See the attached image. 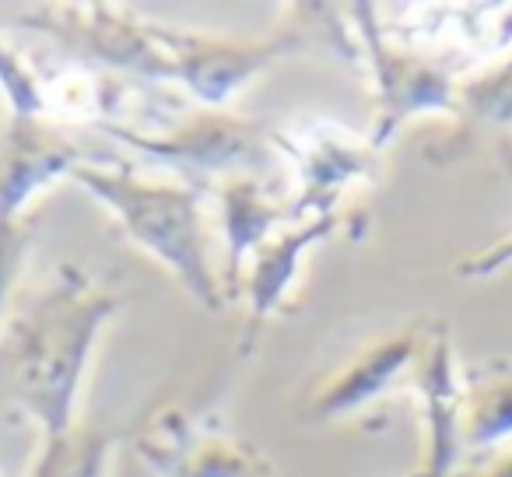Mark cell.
<instances>
[{"label":"cell","mask_w":512,"mask_h":477,"mask_svg":"<svg viewBox=\"0 0 512 477\" xmlns=\"http://www.w3.org/2000/svg\"><path fill=\"white\" fill-rule=\"evenodd\" d=\"M120 302L99 292L74 267H60L57 281L18 323L15 337V404L43 432V442L74 432L81 386L106 323Z\"/></svg>","instance_id":"6da1fadb"},{"label":"cell","mask_w":512,"mask_h":477,"mask_svg":"<svg viewBox=\"0 0 512 477\" xmlns=\"http://www.w3.org/2000/svg\"><path fill=\"white\" fill-rule=\"evenodd\" d=\"M71 179L102 207H109L130 243L158 260L190 292L193 302L211 313L225 306V285L207 260L200 190L186 186L183 179L158 183V179H141L127 165L99 162H81Z\"/></svg>","instance_id":"7a4b0ae2"},{"label":"cell","mask_w":512,"mask_h":477,"mask_svg":"<svg viewBox=\"0 0 512 477\" xmlns=\"http://www.w3.org/2000/svg\"><path fill=\"white\" fill-rule=\"evenodd\" d=\"M99 130H106L123 148L169 165L193 190H214L232 176H256L278 158L264 123L225 116L218 109L193 116H151L144 127L116 120Z\"/></svg>","instance_id":"3957f363"},{"label":"cell","mask_w":512,"mask_h":477,"mask_svg":"<svg viewBox=\"0 0 512 477\" xmlns=\"http://www.w3.org/2000/svg\"><path fill=\"white\" fill-rule=\"evenodd\" d=\"M355 11L358 36L348 43V57L362 60L376 88V120H372V148L383 151L400 134L407 120L425 113L456 116V81L446 67L411 50H397L383 25L372 18V8Z\"/></svg>","instance_id":"277c9868"},{"label":"cell","mask_w":512,"mask_h":477,"mask_svg":"<svg viewBox=\"0 0 512 477\" xmlns=\"http://www.w3.org/2000/svg\"><path fill=\"white\" fill-rule=\"evenodd\" d=\"M271 144L278 158L295 169L299 193L288 207L292 221L337 214V200L348 186L376 183L379 176V148L330 120H302L288 130H271Z\"/></svg>","instance_id":"5b68a950"},{"label":"cell","mask_w":512,"mask_h":477,"mask_svg":"<svg viewBox=\"0 0 512 477\" xmlns=\"http://www.w3.org/2000/svg\"><path fill=\"white\" fill-rule=\"evenodd\" d=\"M134 449L155 477H278L253 442L232 435L214 418L186 411H155L134 435Z\"/></svg>","instance_id":"8992f818"},{"label":"cell","mask_w":512,"mask_h":477,"mask_svg":"<svg viewBox=\"0 0 512 477\" xmlns=\"http://www.w3.org/2000/svg\"><path fill=\"white\" fill-rule=\"evenodd\" d=\"M407 383L414 386L425 411V432H428V456L421 477H449L460 456V414H463V393L467 379L456 372L453 362V341L442 323H428L421 348L407 369Z\"/></svg>","instance_id":"52a82bcc"},{"label":"cell","mask_w":512,"mask_h":477,"mask_svg":"<svg viewBox=\"0 0 512 477\" xmlns=\"http://www.w3.org/2000/svg\"><path fill=\"white\" fill-rule=\"evenodd\" d=\"M337 228H341V214L295 221L292 228H278L267 243H260L249 253V260L242 264V274H246V306H249L246 327H242V344H239L242 355L249 351L253 337L260 334V327L285 309V299L292 295L295 281H299L306 253L316 243H323L330 232H337Z\"/></svg>","instance_id":"ba28073f"},{"label":"cell","mask_w":512,"mask_h":477,"mask_svg":"<svg viewBox=\"0 0 512 477\" xmlns=\"http://www.w3.org/2000/svg\"><path fill=\"white\" fill-rule=\"evenodd\" d=\"M81 162H88L85 151L46 130L43 123L15 120L0 151V214L22 218V211L46 186L71 179Z\"/></svg>","instance_id":"9c48e42d"},{"label":"cell","mask_w":512,"mask_h":477,"mask_svg":"<svg viewBox=\"0 0 512 477\" xmlns=\"http://www.w3.org/2000/svg\"><path fill=\"white\" fill-rule=\"evenodd\" d=\"M428 323H407L404 330L383 337L372 348H365L362 355H355L344 365L337 376H330L323 383V390L313 397V414L316 418H348L358 414L365 404L386 393L400 376H407L414 355L421 348V337H425Z\"/></svg>","instance_id":"30bf717a"},{"label":"cell","mask_w":512,"mask_h":477,"mask_svg":"<svg viewBox=\"0 0 512 477\" xmlns=\"http://www.w3.org/2000/svg\"><path fill=\"white\" fill-rule=\"evenodd\" d=\"M221 207V228L228 243V302L239 299V274L249 253L267 243L281 228V207L271 200L267 186L256 176H232L214 186Z\"/></svg>","instance_id":"8fae6325"},{"label":"cell","mask_w":512,"mask_h":477,"mask_svg":"<svg viewBox=\"0 0 512 477\" xmlns=\"http://www.w3.org/2000/svg\"><path fill=\"white\" fill-rule=\"evenodd\" d=\"M512 442V365L498 362L481 372V379H467L460 414V446L495 449Z\"/></svg>","instance_id":"7c38bea8"},{"label":"cell","mask_w":512,"mask_h":477,"mask_svg":"<svg viewBox=\"0 0 512 477\" xmlns=\"http://www.w3.org/2000/svg\"><path fill=\"white\" fill-rule=\"evenodd\" d=\"M113 456V435L95 428H74L53 442H43L29 477H106Z\"/></svg>","instance_id":"4fadbf2b"},{"label":"cell","mask_w":512,"mask_h":477,"mask_svg":"<svg viewBox=\"0 0 512 477\" xmlns=\"http://www.w3.org/2000/svg\"><path fill=\"white\" fill-rule=\"evenodd\" d=\"M456 109H460L456 116H467L481 127H512V53L502 64L467 81H456Z\"/></svg>","instance_id":"5bb4252c"},{"label":"cell","mask_w":512,"mask_h":477,"mask_svg":"<svg viewBox=\"0 0 512 477\" xmlns=\"http://www.w3.org/2000/svg\"><path fill=\"white\" fill-rule=\"evenodd\" d=\"M0 92L8 99L15 120H46V67L32 64L22 50H15L4 39H0Z\"/></svg>","instance_id":"9a60e30c"},{"label":"cell","mask_w":512,"mask_h":477,"mask_svg":"<svg viewBox=\"0 0 512 477\" xmlns=\"http://www.w3.org/2000/svg\"><path fill=\"white\" fill-rule=\"evenodd\" d=\"M25 260V228L15 214H0V320L8 313V302L15 295L18 274Z\"/></svg>","instance_id":"2e32d148"},{"label":"cell","mask_w":512,"mask_h":477,"mask_svg":"<svg viewBox=\"0 0 512 477\" xmlns=\"http://www.w3.org/2000/svg\"><path fill=\"white\" fill-rule=\"evenodd\" d=\"M512 264V232L502 235V239H495L491 246H484V250L470 253V257H463L460 264H456V274L467 281H481V278H491V274H498L502 267Z\"/></svg>","instance_id":"e0dca14e"},{"label":"cell","mask_w":512,"mask_h":477,"mask_svg":"<svg viewBox=\"0 0 512 477\" xmlns=\"http://www.w3.org/2000/svg\"><path fill=\"white\" fill-rule=\"evenodd\" d=\"M481 477H512V453H505L498 463H491V467L484 470Z\"/></svg>","instance_id":"ac0fdd59"},{"label":"cell","mask_w":512,"mask_h":477,"mask_svg":"<svg viewBox=\"0 0 512 477\" xmlns=\"http://www.w3.org/2000/svg\"><path fill=\"white\" fill-rule=\"evenodd\" d=\"M407 477H421V470H418V474H407Z\"/></svg>","instance_id":"d6986e66"}]
</instances>
